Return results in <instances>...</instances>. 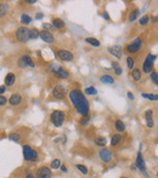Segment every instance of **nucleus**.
Segmentation results:
<instances>
[{
  "label": "nucleus",
  "instance_id": "obj_1",
  "mask_svg": "<svg viewBox=\"0 0 158 178\" xmlns=\"http://www.w3.org/2000/svg\"><path fill=\"white\" fill-rule=\"evenodd\" d=\"M68 97L71 103L73 104L75 110L80 114L82 117L89 116L90 104L87 97L79 89H72L68 93Z\"/></svg>",
  "mask_w": 158,
  "mask_h": 178
},
{
  "label": "nucleus",
  "instance_id": "obj_2",
  "mask_svg": "<svg viewBox=\"0 0 158 178\" xmlns=\"http://www.w3.org/2000/svg\"><path fill=\"white\" fill-rule=\"evenodd\" d=\"M23 158L25 161L29 162H36L38 161V152L35 149H33L31 146L29 145H23Z\"/></svg>",
  "mask_w": 158,
  "mask_h": 178
},
{
  "label": "nucleus",
  "instance_id": "obj_3",
  "mask_svg": "<svg viewBox=\"0 0 158 178\" xmlns=\"http://www.w3.org/2000/svg\"><path fill=\"white\" fill-rule=\"evenodd\" d=\"M65 120V114L63 111L60 110H55L54 112L50 115V121L56 128H60L63 126Z\"/></svg>",
  "mask_w": 158,
  "mask_h": 178
},
{
  "label": "nucleus",
  "instance_id": "obj_4",
  "mask_svg": "<svg viewBox=\"0 0 158 178\" xmlns=\"http://www.w3.org/2000/svg\"><path fill=\"white\" fill-rule=\"evenodd\" d=\"M156 59V56L152 54H148L145 58L144 63H142V72L145 74H149L153 71L154 68V61Z\"/></svg>",
  "mask_w": 158,
  "mask_h": 178
},
{
  "label": "nucleus",
  "instance_id": "obj_5",
  "mask_svg": "<svg viewBox=\"0 0 158 178\" xmlns=\"http://www.w3.org/2000/svg\"><path fill=\"white\" fill-rule=\"evenodd\" d=\"M28 32L29 29L26 28V26H21L15 31V37H16L17 41L20 43H26L29 40L28 37Z\"/></svg>",
  "mask_w": 158,
  "mask_h": 178
},
{
  "label": "nucleus",
  "instance_id": "obj_6",
  "mask_svg": "<svg viewBox=\"0 0 158 178\" xmlns=\"http://www.w3.org/2000/svg\"><path fill=\"white\" fill-rule=\"evenodd\" d=\"M66 93H68V90L63 85H57L53 89L52 95L55 99H58V100H63V99L65 98Z\"/></svg>",
  "mask_w": 158,
  "mask_h": 178
},
{
  "label": "nucleus",
  "instance_id": "obj_7",
  "mask_svg": "<svg viewBox=\"0 0 158 178\" xmlns=\"http://www.w3.org/2000/svg\"><path fill=\"white\" fill-rule=\"evenodd\" d=\"M142 41L141 38H137L135 39L131 44L127 45L125 47V51L126 53L128 54H137L139 50L142 49Z\"/></svg>",
  "mask_w": 158,
  "mask_h": 178
},
{
  "label": "nucleus",
  "instance_id": "obj_8",
  "mask_svg": "<svg viewBox=\"0 0 158 178\" xmlns=\"http://www.w3.org/2000/svg\"><path fill=\"white\" fill-rule=\"evenodd\" d=\"M18 66L21 68L26 67H35V63L32 58L28 55H23L18 59Z\"/></svg>",
  "mask_w": 158,
  "mask_h": 178
},
{
  "label": "nucleus",
  "instance_id": "obj_9",
  "mask_svg": "<svg viewBox=\"0 0 158 178\" xmlns=\"http://www.w3.org/2000/svg\"><path fill=\"white\" fill-rule=\"evenodd\" d=\"M56 55L58 59L63 60V61H71L74 59V56L70 51L65 49H59L56 51Z\"/></svg>",
  "mask_w": 158,
  "mask_h": 178
},
{
  "label": "nucleus",
  "instance_id": "obj_10",
  "mask_svg": "<svg viewBox=\"0 0 158 178\" xmlns=\"http://www.w3.org/2000/svg\"><path fill=\"white\" fill-rule=\"evenodd\" d=\"M51 70H52V73L54 74L55 77H57L58 79L60 80H65L69 76V73L65 69H63L60 66H51Z\"/></svg>",
  "mask_w": 158,
  "mask_h": 178
},
{
  "label": "nucleus",
  "instance_id": "obj_11",
  "mask_svg": "<svg viewBox=\"0 0 158 178\" xmlns=\"http://www.w3.org/2000/svg\"><path fill=\"white\" fill-rule=\"evenodd\" d=\"M35 178H52V170L46 165L40 167L36 171Z\"/></svg>",
  "mask_w": 158,
  "mask_h": 178
},
{
  "label": "nucleus",
  "instance_id": "obj_12",
  "mask_svg": "<svg viewBox=\"0 0 158 178\" xmlns=\"http://www.w3.org/2000/svg\"><path fill=\"white\" fill-rule=\"evenodd\" d=\"M99 156L101 160L105 164H109L112 161V153L107 148H102L99 151Z\"/></svg>",
  "mask_w": 158,
  "mask_h": 178
},
{
  "label": "nucleus",
  "instance_id": "obj_13",
  "mask_svg": "<svg viewBox=\"0 0 158 178\" xmlns=\"http://www.w3.org/2000/svg\"><path fill=\"white\" fill-rule=\"evenodd\" d=\"M39 37L42 39V41H44L45 43L48 44H52L55 42V37L54 34L51 31H48V30H41L39 31Z\"/></svg>",
  "mask_w": 158,
  "mask_h": 178
},
{
  "label": "nucleus",
  "instance_id": "obj_14",
  "mask_svg": "<svg viewBox=\"0 0 158 178\" xmlns=\"http://www.w3.org/2000/svg\"><path fill=\"white\" fill-rule=\"evenodd\" d=\"M8 102H9V104L13 107L19 106V105L22 104V102H23V96H22V95H20V93H13V95L10 96V98H9Z\"/></svg>",
  "mask_w": 158,
  "mask_h": 178
},
{
  "label": "nucleus",
  "instance_id": "obj_15",
  "mask_svg": "<svg viewBox=\"0 0 158 178\" xmlns=\"http://www.w3.org/2000/svg\"><path fill=\"white\" fill-rule=\"evenodd\" d=\"M108 53L111 54L112 56H114L115 58L120 59L122 58V54H123V49L121 46H118V45H114V46L108 47Z\"/></svg>",
  "mask_w": 158,
  "mask_h": 178
},
{
  "label": "nucleus",
  "instance_id": "obj_16",
  "mask_svg": "<svg viewBox=\"0 0 158 178\" xmlns=\"http://www.w3.org/2000/svg\"><path fill=\"white\" fill-rule=\"evenodd\" d=\"M136 167L138 170L142 171H144L145 170V162H144V160L142 158V152H138L137 154V159H136Z\"/></svg>",
  "mask_w": 158,
  "mask_h": 178
},
{
  "label": "nucleus",
  "instance_id": "obj_17",
  "mask_svg": "<svg viewBox=\"0 0 158 178\" xmlns=\"http://www.w3.org/2000/svg\"><path fill=\"white\" fill-rule=\"evenodd\" d=\"M16 82V75L13 72H9V73L5 76L4 83L5 87H12Z\"/></svg>",
  "mask_w": 158,
  "mask_h": 178
},
{
  "label": "nucleus",
  "instance_id": "obj_18",
  "mask_svg": "<svg viewBox=\"0 0 158 178\" xmlns=\"http://www.w3.org/2000/svg\"><path fill=\"white\" fill-rule=\"evenodd\" d=\"M53 28L60 29V30H63L65 29V22L60 19V18H54L53 19Z\"/></svg>",
  "mask_w": 158,
  "mask_h": 178
},
{
  "label": "nucleus",
  "instance_id": "obj_19",
  "mask_svg": "<svg viewBox=\"0 0 158 178\" xmlns=\"http://www.w3.org/2000/svg\"><path fill=\"white\" fill-rule=\"evenodd\" d=\"M9 11H10V6H9L8 3L5 2L0 3V19L4 18L8 14Z\"/></svg>",
  "mask_w": 158,
  "mask_h": 178
},
{
  "label": "nucleus",
  "instance_id": "obj_20",
  "mask_svg": "<svg viewBox=\"0 0 158 178\" xmlns=\"http://www.w3.org/2000/svg\"><path fill=\"white\" fill-rule=\"evenodd\" d=\"M131 75H132L133 79L138 82V81L141 80V78H142V70L139 67H134L131 72Z\"/></svg>",
  "mask_w": 158,
  "mask_h": 178
},
{
  "label": "nucleus",
  "instance_id": "obj_21",
  "mask_svg": "<svg viewBox=\"0 0 158 178\" xmlns=\"http://www.w3.org/2000/svg\"><path fill=\"white\" fill-rule=\"evenodd\" d=\"M94 142H95L97 146L105 147L106 144H107V139L104 136H97L95 139H94Z\"/></svg>",
  "mask_w": 158,
  "mask_h": 178
},
{
  "label": "nucleus",
  "instance_id": "obj_22",
  "mask_svg": "<svg viewBox=\"0 0 158 178\" xmlns=\"http://www.w3.org/2000/svg\"><path fill=\"white\" fill-rule=\"evenodd\" d=\"M121 140H122V135H121L120 134H113L111 137V141H110L111 146H117L118 144L121 142Z\"/></svg>",
  "mask_w": 158,
  "mask_h": 178
},
{
  "label": "nucleus",
  "instance_id": "obj_23",
  "mask_svg": "<svg viewBox=\"0 0 158 178\" xmlns=\"http://www.w3.org/2000/svg\"><path fill=\"white\" fill-rule=\"evenodd\" d=\"M114 126H115V129H116L118 132H123V131H125V129H126L125 124H124L122 121L119 120V119L115 121Z\"/></svg>",
  "mask_w": 158,
  "mask_h": 178
},
{
  "label": "nucleus",
  "instance_id": "obj_24",
  "mask_svg": "<svg viewBox=\"0 0 158 178\" xmlns=\"http://www.w3.org/2000/svg\"><path fill=\"white\" fill-rule=\"evenodd\" d=\"M100 81H101L102 84H106V85L114 83L113 77L110 76V75H108V74H105V75H104V76H102L101 78H100Z\"/></svg>",
  "mask_w": 158,
  "mask_h": 178
},
{
  "label": "nucleus",
  "instance_id": "obj_25",
  "mask_svg": "<svg viewBox=\"0 0 158 178\" xmlns=\"http://www.w3.org/2000/svg\"><path fill=\"white\" fill-rule=\"evenodd\" d=\"M139 15V10L138 8H134L129 14V17H128L129 22H134V20H136L138 19Z\"/></svg>",
  "mask_w": 158,
  "mask_h": 178
},
{
  "label": "nucleus",
  "instance_id": "obj_26",
  "mask_svg": "<svg viewBox=\"0 0 158 178\" xmlns=\"http://www.w3.org/2000/svg\"><path fill=\"white\" fill-rule=\"evenodd\" d=\"M85 42L90 45H92L94 47H100L101 46V42H100L98 39L94 38V37H87L85 38Z\"/></svg>",
  "mask_w": 158,
  "mask_h": 178
},
{
  "label": "nucleus",
  "instance_id": "obj_27",
  "mask_svg": "<svg viewBox=\"0 0 158 178\" xmlns=\"http://www.w3.org/2000/svg\"><path fill=\"white\" fill-rule=\"evenodd\" d=\"M31 17L28 16L27 14H23L22 17H21V23H23V25H28L30 23H31Z\"/></svg>",
  "mask_w": 158,
  "mask_h": 178
},
{
  "label": "nucleus",
  "instance_id": "obj_28",
  "mask_svg": "<svg viewBox=\"0 0 158 178\" xmlns=\"http://www.w3.org/2000/svg\"><path fill=\"white\" fill-rule=\"evenodd\" d=\"M28 37H29V39H37L39 37V30L36 28L29 29Z\"/></svg>",
  "mask_w": 158,
  "mask_h": 178
},
{
  "label": "nucleus",
  "instance_id": "obj_29",
  "mask_svg": "<svg viewBox=\"0 0 158 178\" xmlns=\"http://www.w3.org/2000/svg\"><path fill=\"white\" fill-rule=\"evenodd\" d=\"M9 139L13 140L15 142H19V141H21V139H22V135L18 134V132H11V134H9Z\"/></svg>",
  "mask_w": 158,
  "mask_h": 178
},
{
  "label": "nucleus",
  "instance_id": "obj_30",
  "mask_svg": "<svg viewBox=\"0 0 158 178\" xmlns=\"http://www.w3.org/2000/svg\"><path fill=\"white\" fill-rule=\"evenodd\" d=\"M60 165H62V162H60V160L55 159V160H53L52 162H51L50 167L52 168V170H58V168H60Z\"/></svg>",
  "mask_w": 158,
  "mask_h": 178
},
{
  "label": "nucleus",
  "instance_id": "obj_31",
  "mask_svg": "<svg viewBox=\"0 0 158 178\" xmlns=\"http://www.w3.org/2000/svg\"><path fill=\"white\" fill-rule=\"evenodd\" d=\"M85 93L88 95H96L98 93V90L95 88V87L91 86V87H88V88L85 89Z\"/></svg>",
  "mask_w": 158,
  "mask_h": 178
},
{
  "label": "nucleus",
  "instance_id": "obj_32",
  "mask_svg": "<svg viewBox=\"0 0 158 178\" xmlns=\"http://www.w3.org/2000/svg\"><path fill=\"white\" fill-rule=\"evenodd\" d=\"M142 96L144 98H147V99H149V100H152V101L158 100V95H153V93H142Z\"/></svg>",
  "mask_w": 158,
  "mask_h": 178
},
{
  "label": "nucleus",
  "instance_id": "obj_33",
  "mask_svg": "<svg viewBox=\"0 0 158 178\" xmlns=\"http://www.w3.org/2000/svg\"><path fill=\"white\" fill-rule=\"evenodd\" d=\"M126 62H127V66H128V68L130 70H133V68L135 67V60L132 58V57H127L126 59Z\"/></svg>",
  "mask_w": 158,
  "mask_h": 178
},
{
  "label": "nucleus",
  "instance_id": "obj_34",
  "mask_svg": "<svg viewBox=\"0 0 158 178\" xmlns=\"http://www.w3.org/2000/svg\"><path fill=\"white\" fill-rule=\"evenodd\" d=\"M75 167H76V168L79 171H80L82 174H84V175H87V174H88V168L85 167L84 165L77 164V165H75Z\"/></svg>",
  "mask_w": 158,
  "mask_h": 178
},
{
  "label": "nucleus",
  "instance_id": "obj_35",
  "mask_svg": "<svg viewBox=\"0 0 158 178\" xmlns=\"http://www.w3.org/2000/svg\"><path fill=\"white\" fill-rule=\"evenodd\" d=\"M144 117L147 122H149V121H153V111L151 109H148L144 112Z\"/></svg>",
  "mask_w": 158,
  "mask_h": 178
},
{
  "label": "nucleus",
  "instance_id": "obj_36",
  "mask_svg": "<svg viewBox=\"0 0 158 178\" xmlns=\"http://www.w3.org/2000/svg\"><path fill=\"white\" fill-rule=\"evenodd\" d=\"M148 22H149V17L147 16V15H144V16H142L141 19L139 20V23L141 25H147Z\"/></svg>",
  "mask_w": 158,
  "mask_h": 178
},
{
  "label": "nucleus",
  "instance_id": "obj_37",
  "mask_svg": "<svg viewBox=\"0 0 158 178\" xmlns=\"http://www.w3.org/2000/svg\"><path fill=\"white\" fill-rule=\"evenodd\" d=\"M150 78L151 80L153 81V83L155 84L156 86H158V75H157V72L156 71H152L150 73Z\"/></svg>",
  "mask_w": 158,
  "mask_h": 178
},
{
  "label": "nucleus",
  "instance_id": "obj_38",
  "mask_svg": "<svg viewBox=\"0 0 158 178\" xmlns=\"http://www.w3.org/2000/svg\"><path fill=\"white\" fill-rule=\"evenodd\" d=\"M8 99L6 96H4L3 95H0V106H5L7 104Z\"/></svg>",
  "mask_w": 158,
  "mask_h": 178
},
{
  "label": "nucleus",
  "instance_id": "obj_39",
  "mask_svg": "<svg viewBox=\"0 0 158 178\" xmlns=\"http://www.w3.org/2000/svg\"><path fill=\"white\" fill-rule=\"evenodd\" d=\"M42 26H43L44 30H48V31H50V30L53 29V25H51V23H44L43 25H42Z\"/></svg>",
  "mask_w": 158,
  "mask_h": 178
},
{
  "label": "nucleus",
  "instance_id": "obj_40",
  "mask_svg": "<svg viewBox=\"0 0 158 178\" xmlns=\"http://www.w3.org/2000/svg\"><path fill=\"white\" fill-rule=\"evenodd\" d=\"M82 121H81V125H86V124L89 122V120H90V117L89 116H87V117H82V119H81Z\"/></svg>",
  "mask_w": 158,
  "mask_h": 178
},
{
  "label": "nucleus",
  "instance_id": "obj_41",
  "mask_svg": "<svg viewBox=\"0 0 158 178\" xmlns=\"http://www.w3.org/2000/svg\"><path fill=\"white\" fill-rule=\"evenodd\" d=\"M122 71H123V69L121 68L120 66H119V67H117V68H115V69H114V73L116 74L117 76H119V75L122 74Z\"/></svg>",
  "mask_w": 158,
  "mask_h": 178
},
{
  "label": "nucleus",
  "instance_id": "obj_42",
  "mask_svg": "<svg viewBox=\"0 0 158 178\" xmlns=\"http://www.w3.org/2000/svg\"><path fill=\"white\" fill-rule=\"evenodd\" d=\"M102 17H104V19L106 20H110V17H109V15H108V13L106 11L102 12Z\"/></svg>",
  "mask_w": 158,
  "mask_h": 178
},
{
  "label": "nucleus",
  "instance_id": "obj_43",
  "mask_svg": "<svg viewBox=\"0 0 158 178\" xmlns=\"http://www.w3.org/2000/svg\"><path fill=\"white\" fill-rule=\"evenodd\" d=\"M147 128L152 129L153 126H154V122H153V121H149V122H147Z\"/></svg>",
  "mask_w": 158,
  "mask_h": 178
},
{
  "label": "nucleus",
  "instance_id": "obj_44",
  "mask_svg": "<svg viewBox=\"0 0 158 178\" xmlns=\"http://www.w3.org/2000/svg\"><path fill=\"white\" fill-rule=\"evenodd\" d=\"M111 66H112V68H117V67H119V63H118L117 61H112L111 62Z\"/></svg>",
  "mask_w": 158,
  "mask_h": 178
},
{
  "label": "nucleus",
  "instance_id": "obj_45",
  "mask_svg": "<svg viewBox=\"0 0 158 178\" xmlns=\"http://www.w3.org/2000/svg\"><path fill=\"white\" fill-rule=\"evenodd\" d=\"M127 95H128V98L130 99V100H134V95H133V93H131V92H128L127 93Z\"/></svg>",
  "mask_w": 158,
  "mask_h": 178
},
{
  "label": "nucleus",
  "instance_id": "obj_46",
  "mask_svg": "<svg viewBox=\"0 0 158 178\" xmlns=\"http://www.w3.org/2000/svg\"><path fill=\"white\" fill-rule=\"evenodd\" d=\"M5 90H6V87H5V85L0 86V95L4 93H5Z\"/></svg>",
  "mask_w": 158,
  "mask_h": 178
},
{
  "label": "nucleus",
  "instance_id": "obj_47",
  "mask_svg": "<svg viewBox=\"0 0 158 178\" xmlns=\"http://www.w3.org/2000/svg\"><path fill=\"white\" fill-rule=\"evenodd\" d=\"M43 16H44V15L42 14V13H37V14L35 15V18H36L37 20H41L42 18H43Z\"/></svg>",
  "mask_w": 158,
  "mask_h": 178
},
{
  "label": "nucleus",
  "instance_id": "obj_48",
  "mask_svg": "<svg viewBox=\"0 0 158 178\" xmlns=\"http://www.w3.org/2000/svg\"><path fill=\"white\" fill-rule=\"evenodd\" d=\"M60 170H62L63 172H68V168L65 167V165H60Z\"/></svg>",
  "mask_w": 158,
  "mask_h": 178
},
{
  "label": "nucleus",
  "instance_id": "obj_49",
  "mask_svg": "<svg viewBox=\"0 0 158 178\" xmlns=\"http://www.w3.org/2000/svg\"><path fill=\"white\" fill-rule=\"evenodd\" d=\"M23 2L26 3V4H34V3H36V0H26Z\"/></svg>",
  "mask_w": 158,
  "mask_h": 178
},
{
  "label": "nucleus",
  "instance_id": "obj_50",
  "mask_svg": "<svg viewBox=\"0 0 158 178\" xmlns=\"http://www.w3.org/2000/svg\"><path fill=\"white\" fill-rule=\"evenodd\" d=\"M26 178H35V176H34V174H33V173L28 172V173H26Z\"/></svg>",
  "mask_w": 158,
  "mask_h": 178
},
{
  "label": "nucleus",
  "instance_id": "obj_51",
  "mask_svg": "<svg viewBox=\"0 0 158 178\" xmlns=\"http://www.w3.org/2000/svg\"><path fill=\"white\" fill-rule=\"evenodd\" d=\"M151 22H152V23H156L157 22V17L156 16H152V17H151Z\"/></svg>",
  "mask_w": 158,
  "mask_h": 178
},
{
  "label": "nucleus",
  "instance_id": "obj_52",
  "mask_svg": "<svg viewBox=\"0 0 158 178\" xmlns=\"http://www.w3.org/2000/svg\"><path fill=\"white\" fill-rule=\"evenodd\" d=\"M120 178H129V177H127V176H121Z\"/></svg>",
  "mask_w": 158,
  "mask_h": 178
}]
</instances>
